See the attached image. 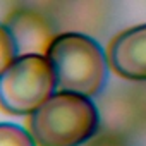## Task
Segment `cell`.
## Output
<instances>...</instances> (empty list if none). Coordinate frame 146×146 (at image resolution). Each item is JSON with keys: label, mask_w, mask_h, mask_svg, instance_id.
<instances>
[{"label": "cell", "mask_w": 146, "mask_h": 146, "mask_svg": "<svg viewBox=\"0 0 146 146\" xmlns=\"http://www.w3.org/2000/svg\"><path fill=\"white\" fill-rule=\"evenodd\" d=\"M0 146H36L31 132L14 122H0Z\"/></svg>", "instance_id": "8992f818"}, {"label": "cell", "mask_w": 146, "mask_h": 146, "mask_svg": "<svg viewBox=\"0 0 146 146\" xmlns=\"http://www.w3.org/2000/svg\"><path fill=\"white\" fill-rule=\"evenodd\" d=\"M108 67L122 79L146 81V24L127 28L107 48Z\"/></svg>", "instance_id": "277c9868"}, {"label": "cell", "mask_w": 146, "mask_h": 146, "mask_svg": "<svg viewBox=\"0 0 146 146\" xmlns=\"http://www.w3.org/2000/svg\"><path fill=\"white\" fill-rule=\"evenodd\" d=\"M19 57L17 43L5 26V23H0V76L9 69V65Z\"/></svg>", "instance_id": "52a82bcc"}, {"label": "cell", "mask_w": 146, "mask_h": 146, "mask_svg": "<svg viewBox=\"0 0 146 146\" xmlns=\"http://www.w3.org/2000/svg\"><path fill=\"white\" fill-rule=\"evenodd\" d=\"M5 26L9 28V31L12 33L17 43L19 55L41 53V52L45 53L46 46L50 45L52 38L55 36L52 33L48 21L41 14L31 9L12 11L5 19Z\"/></svg>", "instance_id": "5b68a950"}, {"label": "cell", "mask_w": 146, "mask_h": 146, "mask_svg": "<svg viewBox=\"0 0 146 146\" xmlns=\"http://www.w3.org/2000/svg\"><path fill=\"white\" fill-rule=\"evenodd\" d=\"M57 90L96 96L108 78V58L102 45L84 33L67 31L55 35L45 50Z\"/></svg>", "instance_id": "7a4b0ae2"}, {"label": "cell", "mask_w": 146, "mask_h": 146, "mask_svg": "<svg viewBox=\"0 0 146 146\" xmlns=\"http://www.w3.org/2000/svg\"><path fill=\"white\" fill-rule=\"evenodd\" d=\"M57 91V79L45 53H23L0 76V110L31 115Z\"/></svg>", "instance_id": "3957f363"}, {"label": "cell", "mask_w": 146, "mask_h": 146, "mask_svg": "<svg viewBox=\"0 0 146 146\" xmlns=\"http://www.w3.org/2000/svg\"><path fill=\"white\" fill-rule=\"evenodd\" d=\"M83 146H129V144L117 134H103V136L91 137Z\"/></svg>", "instance_id": "ba28073f"}, {"label": "cell", "mask_w": 146, "mask_h": 146, "mask_svg": "<svg viewBox=\"0 0 146 146\" xmlns=\"http://www.w3.org/2000/svg\"><path fill=\"white\" fill-rule=\"evenodd\" d=\"M98 129L100 112L91 96L64 90L28 115V131L36 146H83Z\"/></svg>", "instance_id": "6da1fadb"}]
</instances>
